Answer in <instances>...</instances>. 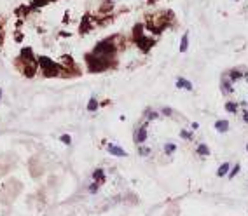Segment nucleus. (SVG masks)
<instances>
[{
  "mask_svg": "<svg viewBox=\"0 0 248 216\" xmlns=\"http://www.w3.org/2000/svg\"><path fill=\"white\" fill-rule=\"evenodd\" d=\"M86 63H87L89 72H105V70H108L110 66H114V65H115V63L110 61L108 58L96 56V54H93V52L86 56Z\"/></svg>",
  "mask_w": 248,
  "mask_h": 216,
  "instance_id": "1",
  "label": "nucleus"
},
{
  "mask_svg": "<svg viewBox=\"0 0 248 216\" xmlns=\"http://www.w3.org/2000/svg\"><path fill=\"white\" fill-rule=\"evenodd\" d=\"M115 37H108V39H105V40H102L100 44H96V47L93 49V54H96V56H102V58H114L115 52H117V45H115Z\"/></svg>",
  "mask_w": 248,
  "mask_h": 216,
  "instance_id": "2",
  "label": "nucleus"
},
{
  "mask_svg": "<svg viewBox=\"0 0 248 216\" xmlns=\"http://www.w3.org/2000/svg\"><path fill=\"white\" fill-rule=\"evenodd\" d=\"M37 63H39L42 73H44L46 77H58V75H63V66L56 65L54 61H51V59L46 58V56L37 58Z\"/></svg>",
  "mask_w": 248,
  "mask_h": 216,
  "instance_id": "3",
  "label": "nucleus"
},
{
  "mask_svg": "<svg viewBox=\"0 0 248 216\" xmlns=\"http://www.w3.org/2000/svg\"><path fill=\"white\" fill-rule=\"evenodd\" d=\"M147 127H149V122L142 124V125L136 129V133H134V143L136 145L143 143L145 140H147Z\"/></svg>",
  "mask_w": 248,
  "mask_h": 216,
  "instance_id": "4",
  "label": "nucleus"
},
{
  "mask_svg": "<svg viewBox=\"0 0 248 216\" xmlns=\"http://www.w3.org/2000/svg\"><path fill=\"white\" fill-rule=\"evenodd\" d=\"M220 91L224 96H231L234 93V87H232V82L229 80L227 77H222V82H220Z\"/></svg>",
  "mask_w": 248,
  "mask_h": 216,
  "instance_id": "5",
  "label": "nucleus"
},
{
  "mask_svg": "<svg viewBox=\"0 0 248 216\" xmlns=\"http://www.w3.org/2000/svg\"><path fill=\"white\" fill-rule=\"evenodd\" d=\"M226 77H227L229 80L234 84V82H238V80H241V79H243V70H239V68H232V70H229V72H227V75H226Z\"/></svg>",
  "mask_w": 248,
  "mask_h": 216,
  "instance_id": "6",
  "label": "nucleus"
},
{
  "mask_svg": "<svg viewBox=\"0 0 248 216\" xmlns=\"http://www.w3.org/2000/svg\"><path fill=\"white\" fill-rule=\"evenodd\" d=\"M176 87H178V89H187V91H192V89H194L192 84H190V80H187V79H184V77H178V79H176Z\"/></svg>",
  "mask_w": 248,
  "mask_h": 216,
  "instance_id": "7",
  "label": "nucleus"
},
{
  "mask_svg": "<svg viewBox=\"0 0 248 216\" xmlns=\"http://www.w3.org/2000/svg\"><path fill=\"white\" fill-rule=\"evenodd\" d=\"M108 154L110 155H115V157H126V152H124L121 146H117V145H108Z\"/></svg>",
  "mask_w": 248,
  "mask_h": 216,
  "instance_id": "8",
  "label": "nucleus"
},
{
  "mask_svg": "<svg viewBox=\"0 0 248 216\" xmlns=\"http://www.w3.org/2000/svg\"><path fill=\"white\" fill-rule=\"evenodd\" d=\"M215 129H217L218 133H227L229 131V120H217L215 122Z\"/></svg>",
  "mask_w": 248,
  "mask_h": 216,
  "instance_id": "9",
  "label": "nucleus"
},
{
  "mask_svg": "<svg viewBox=\"0 0 248 216\" xmlns=\"http://www.w3.org/2000/svg\"><path fill=\"white\" fill-rule=\"evenodd\" d=\"M93 180L100 185V183H103L105 181V173H103V169H94V173H93Z\"/></svg>",
  "mask_w": 248,
  "mask_h": 216,
  "instance_id": "10",
  "label": "nucleus"
},
{
  "mask_svg": "<svg viewBox=\"0 0 248 216\" xmlns=\"http://www.w3.org/2000/svg\"><path fill=\"white\" fill-rule=\"evenodd\" d=\"M229 169H231V164H229V162H224V164L217 169V176H218V178H222V176L229 174Z\"/></svg>",
  "mask_w": 248,
  "mask_h": 216,
  "instance_id": "11",
  "label": "nucleus"
},
{
  "mask_svg": "<svg viewBox=\"0 0 248 216\" xmlns=\"http://www.w3.org/2000/svg\"><path fill=\"white\" fill-rule=\"evenodd\" d=\"M136 44H138L143 51H149V47H150V45H154V40H152V39H140Z\"/></svg>",
  "mask_w": 248,
  "mask_h": 216,
  "instance_id": "12",
  "label": "nucleus"
},
{
  "mask_svg": "<svg viewBox=\"0 0 248 216\" xmlns=\"http://www.w3.org/2000/svg\"><path fill=\"white\" fill-rule=\"evenodd\" d=\"M187 49H189V33H184V37L180 40V52L184 54V52H187Z\"/></svg>",
  "mask_w": 248,
  "mask_h": 216,
  "instance_id": "13",
  "label": "nucleus"
},
{
  "mask_svg": "<svg viewBox=\"0 0 248 216\" xmlns=\"http://www.w3.org/2000/svg\"><path fill=\"white\" fill-rule=\"evenodd\" d=\"M196 152H197V155H201V157H206V155H210V148H208V145L201 143V145H197Z\"/></svg>",
  "mask_w": 248,
  "mask_h": 216,
  "instance_id": "14",
  "label": "nucleus"
},
{
  "mask_svg": "<svg viewBox=\"0 0 248 216\" xmlns=\"http://www.w3.org/2000/svg\"><path fill=\"white\" fill-rule=\"evenodd\" d=\"M238 108H239V105L236 103V101H227V103H226V110H227L229 113H236Z\"/></svg>",
  "mask_w": 248,
  "mask_h": 216,
  "instance_id": "15",
  "label": "nucleus"
},
{
  "mask_svg": "<svg viewBox=\"0 0 248 216\" xmlns=\"http://www.w3.org/2000/svg\"><path fill=\"white\" fill-rule=\"evenodd\" d=\"M96 108H98V99H96L94 96H91L89 101H87V110H89V112H96Z\"/></svg>",
  "mask_w": 248,
  "mask_h": 216,
  "instance_id": "16",
  "label": "nucleus"
},
{
  "mask_svg": "<svg viewBox=\"0 0 248 216\" xmlns=\"http://www.w3.org/2000/svg\"><path fill=\"white\" fill-rule=\"evenodd\" d=\"M142 33H143V26H142V24H136L134 30H133V35H134V40L136 42L142 39Z\"/></svg>",
  "mask_w": 248,
  "mask_h": 216,
  "instance_id": "17",
  "label": "nucleus"
},
{
  "mask_svg": "<svg viewBox=\"0 0 248 216\" xmlns=\"http://www.w3.org/2000/svg\"><path fill=\"white\" fill-rule=\"evenodd\" d=\"M112 10V2H103V5L100 7V14H108Z\"/></svg>",
  "mask_w": 248,
  "mask_h": 216,
  "instance_id": "18",
  "label": "nucleus"
},
{
  "mask_svg": "<svg viewBox=\"0 0 248 216\" xmlns=\"http://www.w3.org/2000/svg\"><path fill=\"white\" fill-rule=\"evenodd\" d=\"M175 150H176V145H175V143H166V145H164V152H166L168 155L175 154Z\"/></svg>",
  "mask_w": 248,
  "mask_h": 216,
  "instance_id": "19",
  "label": "nucleus"
},
{
  "mask_svg": "<svg viewBox=\"0 0 248 216\" xmlns=\"http://www.w3.org/2000/svg\"><path fill=\"white\" fill-rule=\"evenodd\" d=\"M150 152H152V150H150L149 146H138V154L142 155V157H147Z\"/></svg>",
  "mask_w": 248,
  "mask_h": 216,
  "instance_id": "20",
  "label": "nucleus"
},
{
  "mask_svg": "<svg viewBox=\"0 0 248 216\" xmlns=\"http://www.w3.org/2000/svg\"><path fill=\"white\" fill-rule=\"evenodd\" d=\"M239 169H241V167H239V164H236V166H232V167H231V171H229V178H234V176L238 174L239 173Z\"/></svg>",
  "mask_w": 248,
  "mask_h": 216,
  "instance_id": "21",
  "label": "nucleus"
},
{
  "mask_svg": "<svg viewBox=\"0 0 248 216\" xmlns=\"http://www.w3.org/2000/svg\"><path fill=\"white\" fill-rule=\"evenodd\" d=\"M145 117H147L149 120H155V119L159 117V113H157V112H150V110H147V112H145Z\"/></svg>",
  "mask_w": 248,
  "mask_h": 216,
  "instance_id": "22",
  "label": "nucleus"
},
{
  "mask_svg": "<svg viewBox=\"0 0 248 216\" xmlns=\"http://www.w3.org/2000/svg\"><path fill=\"white\" fill-rule=\"evenodd\" d=\"M180 136H182L184 140H192V133L187 131V129H182V131H180Z\"/></svg>",
  "mask_w": 248,
  "mask_h": 216,
  "instance_id": "23",
  "label": "nucleus"
},
{
  "mask_svg": "<svg viewBox=\"0 0 248 216\" xmlns=\"http://www.w3.org/2000/svg\"><path fill=\"white\" fill-rule=\"evenodd\" d=\"M161 115H164V117H171V115H173V110L168 108V106H164V108H161Z\"/></svg>",
  "mask_w": 248,
  "mask_h": 216,
  "instance_id": "24",
  "label": "nucleus"
},
{
  "mask_svg": "<svg viewBox=\"0 0 248 216\" xmlns=\"http://www.w3.org/2000/svg\"><path fill=\"white\" fill-rule=\"evenodd\" d=\"M60 140H61V143H65V145H70V143H72V136H70V134H63Z\"/></svg>",
  "mask_w": 248,
  "mask_h": 216,
  "instance_id": "25",
  "label": "nucleus"
},
{
  "mask_svg": "<svg viewBox=\"0 0 248 216\" xmlns=\"http://www.w3.org/2000/svg\"><path fill=\"white\" fill-rule=\"evenodd\" d=\"M98 183H96V181H93V183H91V185H89V192H91V194H96V192H98Z\"/></svg>",
  "mask_w": 248,
  "mask_h": 216,
  "instance_id": "26",
  "label": "nucleus"
},
{
  "mask_svg": "<svg viewBox=\"0 0 248 216\" xmlns=\"http://www.w3.org/2000/svg\"><path fill=\"white\" fill-rule=\"evenodd\" d=\"M46 2H47V0H33V7H35V9H37V7H42Z\"/></svg>",
  "mask_w": 248,
  "mask_h": 216,
  "instance_id": "27",
  "label": "nucleus"
},
{
  "mask_svg": "<svg viewBox=\"0 0 248 216\" xmlns=\"http://www.w3.org/2000/svg\"><path fill=\"white\" fill-rule=\"evenodd\" d=\"M243 120L248 124V110H245V112H243Z\"/></svg>",
  "mask_w": 248,
  "mask_h": 216,
  "instance_id": "28",
  "label": "nucleus"
},
{
  "mask_svg": "<svg viewBox=\"0 0 248 216\" xmlns=\"http://www.w3.org/2000/svg\"><path fill=\"white\" fill-rule=\"evenodd\" d=\"M0 98H2V89H0Z\"/></svg>",
  "mask_w": 248,
  "mask_h": 216,
  "instance_id": "29",
  "label": "nucleus"
},
{
  "mask_svg": "<svg viewBox=\"0 0 248 216\" xmlns=\"http://www.w3.org/2000/svg\"><path fill=\"white\" fill-rule=\"evenodd\" d=\"M103 2H112V0H103Z\"/></svg>",
  "mask_w": 248,
  "mask_h": 216,
  "instance_id": "30",
  "label": "nucleus"
},
{
  "mask_svg": "<svg viewBox=\"0 0 248 216\" xmlns=\"http://www.w3.org/2000/svg\"><path fill=\"white\" fill-rule=\"evenodd\" d=\"M247 152H248V145H247Z\"/></svg>",
  "mask_w": 248,
  "mask_h": 216,
  "instance_id": "31",
  "label": "nucleus"
}]
</instances>
